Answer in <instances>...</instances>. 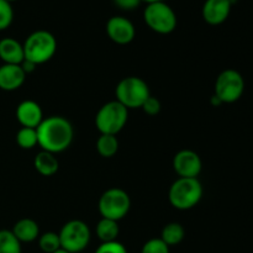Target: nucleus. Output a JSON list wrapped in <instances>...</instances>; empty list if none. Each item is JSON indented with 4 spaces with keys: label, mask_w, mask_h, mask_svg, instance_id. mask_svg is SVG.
<instances>
[{
    "label": "nucleus",
    "mask_w": 253,
    "mask_h": 253,
    "mask_svg": "<svg viewBox=\"0 0 253 253\" xmlns=\"http://www.w3.org/2000/svg\"><path fill=\"white\" fill-rule=\"evenodd\" d=\"M37 131V142L42 151L53 155L66 151L74 137L72 124L63 116H48L40 124Z\"/></svg>",
    "instance_id": "nucleus-1"
},
{
    "label": "nucleus",
    "mask_w": 253,
    "mask_h": 253,
    "mask_svg": "<svg viewBox=\"0 0 253 253\" xmlns=\"http://www.w3.org/2000/svg\"><path fill=\"white\" fill-rule=\"evenodd\" d=\"M203 193L204 189L198 178H178L170 185L168 199L174 209L189 210L199 204Z\"/></svg>",
    "instance_id": "nucleus-2"
},
{
    "label": "nucleus",
    "mask_w": 253,
    "mask_h": 253,
    "mask_svg": "<svg viewBox=\"0 0 253 253\" xmlns=\"http://www.w3.org/2000/svg\"><path fill=\"white\" fill-rule=\"evenodd\" d=\"M22 46L25 59L39 66L48 62L56 54L57 40L49 31L37 30L27 37Z\"/></svg>",
    "instance_id": "nucleus-3"
},
{
    "label": "nucleus",
    "mask_w": 253,
    "mask_h": 253,
    "mask_svg": "<svg viewBox=\"0 0 253 253\" xmlns=\"http://www.w3.org/2000/svg\"><path fill=\"white\" fill-rule=\"evenodd\" d=\"M128 119V109L118 100L104 104L95 115V126L100 135H118Z\"/></svg>",
    "instance_id": "nucleus-4"
},
{
    "label": "nucleus",
    "mask_w": 253,
    "mask_h": 253,
    "mask_svg": "<svg viewBox=\"0 0 253 253\" xmlns=\"http://www.w3.org/2000/svg\"><path fill=\"white\" fill-rule=\"evenodd\" d=\"M116 100L126 109L142 108L143 103L151 96L150 88L138 77H126L121 79L115 89Z\"/></svg>",
    "instance_id": "nucleus-5"
},
{
    "label": "nucleus",
    "mask_w": 253,
    "mask_h": 253,
    "mask_svg": "<svg viewBox=\"0 0 253 253\" xmlns=\"http://www.w3.org/2000/svg\"><path fill=\"white\" fill-rule=\"evenodd\" d=\"M143 19L152 31L161 35L170 34L177 27V15L166 1L147 4Z\"/></svg>",
    "instance_id": "nucleus-6"
},
{
    "label": "nucleus",
    "mask_w": 253,
    "mask_h": 253,
    "mask_svg": "<svg viewBox=\"0 0 253 253\" xmlns=\"http://www.w3.org/2000/svg\"><path fill=\"white\" fill-rule=\"evenodd\" d=\"M98 208L101 217L119 221L130 211L131 199L121 188H110L101 194Z\"/></svg>",
    "instance_id": "nucleus-7"
},
{
    "label": "nucleus",
    "mask_w": 253,
    "mask_h": 253,
    "mask_svg": "<svg viewBox=\"0 0 253 253\" xmlns=\"http://www.w3.org/2000/svg\"><path fill=\"white\" fill-rule=\"evenodd\" d=\"M245 93V79L236 69H225L215 81L214 95L222 104H232L242 98Z\"/></svg>",
    "instance_id": "nucleus-8"
},
{
    "label": "nucleus",
    "mask_w": 253,
    "mask_h": 253,
    "mask_svg": "<svg viewBox=\"0 0 253 253\" xmlns=\"http://www.w3.org/2000/svg\"><path fill=\"white\" fill-rule=\"evenodd\" d=\"M61 249L69 253H79L86 249L90 242V229L82 220H71L62 226L58 232Z\"/></svg>",
    "instance_id": "nucleus-9"
},
{
    "label": "nucleus",
    "mask_w": 253,
    "mask_h": 253,
    "mask_svg": "<svg viewBox=\"0 0 253 253\" xmlns=\"http://www.w3.org/2000/svg\"><path fill=\"white\" fill-rule=\"evenodd\" d=\"M173 169L179 178H198L203 169L202 158L195 151L182 150L173 158Z\"/></svg>",
    "instance_id": "nucleus-10"
},
{
    "label": "nucleus",
    "mask_w": 253,
    "mask_h": 253,
    "mask_svg": "<svg viewBox=\"0 0 253 253\" xmlns=\"http://www.w3.org/2000/svg\"><path fill=\"white\" fill-rule=\"evenodd\" d=\"M109 39L118 44H127L133 41L136 29L132 22L124 16H113L106 22Z\"/></svg>",
    "instance_id": "nucleus-11"
},
{
    "label": "nucleus",
    "mask_w": 253,
    "mask_h": 253,
    "mask_svg": "<svg viewBox=\"0 0 253 253\" xmlns=\"http://www.w3.org/2000/svg\"><path fill=\"white\" fill-rule=\"evenodd\" d=\"M232 0H205L202 9L203 19L212 26L224 24L231 12Z\"/></svg>",
    "instance_id": "nucleus-12"
},
{
    "label": "nucleus",
    "mask_w": 253,
    "mask_h": 253,
    "mask_svg": "<svg viewBox=\"0 0 253 253\" xmlns=\"http://www.w3.org/2000/svg\"><path fill=\"white\" fill-rule=\"evenodd\" d=\"M16 119L22 127L37 128L43 120V113L36 101L24 100L17 105Z\"/></svg>",
    "instance_id": "nucleus-13"
},
{
    "label": "nucleus",
    "mask_w": 253,
    "mask_h": 253,
    "mask_svg": "<svg viewBox=\"0 0 253 253\" xmlns=\"http://www.w3.org/2000/svg\"><path fill=\"white\" fill-rule=\"evenodd\" d=\"M26 79V73L20 64H1L0 66V89L14 91L21 88Z\"/></svg>",
    "instance_id": "nucleus-14"
},
{
    "label": "nucleus",
    "mask_w": 253,
    "mask_h": 253,
    "mask_svg": "<svg viewBox=\"0 0 253 253\" xmlns=\"http://www.w3.org/2000/svg\"><path fill=\"white\" fill-rule=\"evenodd\" d=\"M0 59L5 64H21L25 59L24 46L12 37L0 40Z\"/></svg>",
    "instance_id": "nucleus-15"
},
{
    "label": "nucleus",
    "mask_w": 253,
    "mask_h": 253,
    "mask_svg": "<svg viewBox=\"0 0 253 253\" xmlns=\"http://www.w3.org/2000/svg\"><path fill=\"white\" fill-rule=\"evenodd\" d=\"M12 234L15 235L20 242H34L40 237V227L35 220L25 217V219L19 220L12 227Z\"/></svg>",
    "instance_id": "nucleus-16"
},
{
    "label": "nucleus",
    "mask_w": 253,
    "mask_h": 253,
    "mask_svg": "<svg viewBox=\"0 0 253 253\" xmlns=\"http://www.w3.org/2000/svg\"><path fill=\"white\" fill-rule=\"evenodd\" d=\"M34 167L43 177H51V175H53L58 170L59 162L53 153L47 152V151H41L35 157Z\"/></svg>",
    "instance_id": "nucleus-17"
},
{
    "label": "nucleus",
    "mask_w": 253,
    "mask_h": 253,
    "mask_svg": "<svg viewBox=\"0 0 253 253\" xmlns=\"http://www.w3.org/2000/svg\"><path fill=\"white\" fill-rule=\"evenodd\" d=\"M119 234H120V227L115 220L101 217L96 225V236L101 242L118 241Z\"/></svg>",
    "instance_id": "nucleus-18"
},
{
    "label": "nucleus",
    "mask_w": 253,
    "mask_h": 253,
    "mask_svg": "<svg viewBox=\"0 0 253 253\" xmlns=\"http://www.w3.org/2000/svg\"><path fill=\"white\" fill-rule=\"evenodd\" d=\"M185 237V230L178 222H169V224L166 225L162 229L161 232L160 239L165 242L167 246H175V245H179L180 242L184 240Z\"/></svg>",
    "instance_id": "nucleus-19"
},
{
    "label": "nucleus",
    "mask_w": 253,
    "mask_h": 253,
    "mask_svg": "<svg viewBox=\"0 0 253 253\" xmlns=\"http://www.w3.org/2000/svg\"><path fill=\"white\" fill-rule=\"evenodd\" d=\"M119 150V141L115 135H100L96 140V151L104 158H111Z\"/></svg>",
    "instance_id": "nucleus-20"
},
{
    "label": "nucleus",
    "mask_w": 253,
    "mask_h": 253,
    "mask_svg": "<svg viewBox=\"0 0 253 253\" xmlns=\"http://www.w3.org/2000/svg\"><path fill=\"white\" fill-rule=\"evenodd\" d=\"M0 253H21V242L11 230H0Z\"/></svg>",
    "instance_id": "nucleus-21"
},
{
    "label": "nucleus",
    "mask_w": 253,
    "mask_h": 253,
    "mask_svg": "<svg viewBox=\"0 0 253 253\" xmlns=\"http://www.w3.org/2000/svg\"><path fill=\"white\" fill-rule=\"evenodd\" d=\"M16 142L24 150H31L39 145L36 128L21 127L16 133Z\"/></svg>",
    "instance_id": "nucleus-22"
},
{
    "label": "nucleus",
    "mask_w": 253,
    "mask_h": 253,
    "mask_svg": "<svg viewBox=\"0 0 253 253\" xmlns=\"http://www.w3.org/2000/svg\"><path fill=\"white\" fill-rule=\"evenodd\" d=\"M39 246L44 253H53L61 249L59 236L56 232H44L39 237Z\"/></svg>",
    "instance_id": "nucleus-23"
},
{
    "label": "nucleus",
    "mask_w": 253,
    "mask_h": 253,
    "mask_svg": "<svg viewBox=\"0 0 253 253\" xmlns=\"http://www.w3.org/2000/svg\"><path fill=\"white\" fill-rule=\"evenodd\" d=\"M14 20V10L10 2L0 0V31L7 29Z\"/></svg>",
    "instance_id": "nucleus-24"
},
{
    "label": "nucleus",
    "mask_w": 253,
    "mask_h": 253,
    "mask_svg": "<svg viewBox=\"0 0 253 253\" xmlns=\"http://www.w3.org/2000/svg\"><path fill=\"white\" fill-rule=\"evenodd\" d=\"M141 253H169V246L161 239H151L143 245Z\"/></svg>",
    "instance_id": "nucleus-25"
},
{
    "label": "nucleus",
    "mask_w": 253,
    "mask_h": 253,
    "mask_svg": "<svg viewBox=\"0 0 253 253\" xmlns=\"http://www.w3.org/2000/svg\"><path fill=\"white\" fill-rule=\"evenodd\" d=\"M95 253H127V250L121 242H101L100 246L96 249Z\"/></svg>",
    "instance_id": "nucleus-26"
},
{
    "label": "nucleus",
    "mask_w": 253,
    "mask_h": 253,
    "mask_svg": "<svg viewBox=\"0 0 253 253\" xmlns=\"http://www.w3.org/2000/svg\"><path fill=\"white\" fill-rule=\"evenodd\" d=\"M161 108H162V105H161V101L158 100L156 96L151 95L150 98H148L147 100L143 103L142 108H141V109H142V110L145 111L147 115L156 116V115H158V114H160Z\"/></svg>",
    "instance_id": "nucleus-27"
},
{
    "label": "nucleus",
    "mask_w": 253,
    "mask_h": 253,
    "mask_svg": "<svg viewBox=\"0 0 253 253\" xmlns=\"http://www.w3.org/2000/svg\"><path fill=\"white\" fill-rule=\"evenodd\" d=\"M142 0H114V4L121 10H133L141 4Z\"/></svg>",
    "instance_id": "nucleus-28"
},
{
    "label": "nucleus",
    "mask_w": 253,
    "mask_h": 253,
    "mask_svg": "<svg viewBox=\"0 0 253 253\" xmlns=\"http://www.w3.org/2000/svg\"><path fill=\"white\" fill-rule=\"evenodd\" d=\"M20 66H21L22 71H24L26 74L32 73V72L35 71V68L37 67L36 64L32 63V62H30V61H26V59H24V61H22V63L20 64Z\"/></svg>",
    "instance_id": "nucleus-29"
},
{
    "label": "nucleus",
    "mask_w": 253,
    "mask_h": 253,
    "mask_svg": "<svg viewBox=\"0 0 253 253\" xmlns=\"http://www.w3.org/2000/svg\"><path fill=\"white\" fill-rule=\"evenodd\" d=\"M210 101H211L212 105H215V106H220V105H222L221 101H220L219 99H217L216 96H215V95H212V96H211V100H210Z\"/></svg>",
    "instance_id": "nucleus-30"
},
{
    "label": "nucleus",
    "mask_w": 253,
    "mask_h": 253,
    "mask_svg": "<svg viewBox=\"0 0 253 253\" xmlns=\"http://www.w3.org/2000/svg\"><path fill=\"white\" fill-rule=\"evenodd\" d=\"M142 1H146L147 4H152V2H160V1H166V0H142Z\"/></svg>",
    "instance_id": "nucleus-31"
},
{
    "label": "nucleus",
    "mask_w": 253,
    "mask_h": 253,
    "mask_svg": "<svg viewBox=\"0 0 253 253\" xmlns=\"http://www.w3.org/2000/svg\"><path fill=\"white\" fill-rule=\"evenodd\" d=\"M53 253H69V252L66 251V250H63V249H59V250H57V251L53 252Z\"/></svg>",
    "instance_id": "nucleus-32"
},
{
    "label": "nucleus",
    "mask_w": 253,
    "mask_h": 253,
    "mask_svg": "<svg viewBox=\"0 0 253 253\" xmlns=\"http://www.w3.org/2000/svg\"><path fill=\"white\" fill-rule=\"evenodd\" d=\"M5 1H7V2H10V4H11L12 1H16V0H5Z\"/></svg>",
    "instance_id": "nucleus-33"
}]
</instances>
